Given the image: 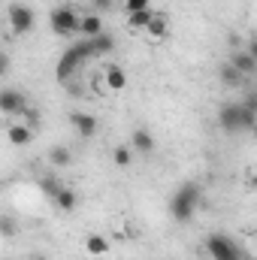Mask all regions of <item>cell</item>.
Here are the masks:
<instances>
[{"label":"cell","mask_w":257,"mask_h":260,"mask_svg":"<svg viewBox=\"0 0 257 260\" xmlns=\"http://www.w3.org/2000/svg\"><path fill=\"white\" fill-rule=\"evenodd\" d=\"M91 43V52H94V58H103V55H112L115 52V37L112 34H97V37H91L88 40Z\"/></svg>","instance_id":"cell-12"},{"label":"cell","mask_w":257,"mask_h":260,"mask_svg":"<svg viewBox=\"0 0 257 260\" xmlns=\"http://www.w3.org/2000/svg\"><path fill=\"white\" fill-rule=\"evenodd\" d=\"M218 127L224 130V133H245L242 127V106L236 103V100H227V103H221V109H218Z\"/></svg>","instance_id":"cell-5"},{"label":"cell","mask_w":257,"mask_h":260,"mask_svg":"<svg viewBox=\"0 0 257 260\" xmlns=\"http://www.w3.org/2000/svg\"><path fill=\"white\" fill-rule=\"evenodd\" d=\"M49 164L58 167V170H61V167H70V164H73L70 148H67V145H52V148H49Z\"/></svg>","instance_id":"cell-19"},{"label":"cell","mask_w":257,"mask_h":260,"mask_svg":"<svg viewBox=\"0 0 257 260\" xmlns=\"http://www.w3.org/2000/svg\"><path fill=\"white\" fill-rule=\"evenodd\" d=\"M130 148H133V154H151L154 151V136L145 127H136L133 136H130Z\"/></svg>","instance_id":"cell-10"},{"label":"cell","mask_w":257,"mask_h":260,"mask_svg":"<svg viewBox=\"0 0 257 260\" xmlns=\"http://www.w3.org/2000/svg\"><path fill=\"white\" fill-rule=\"evenodd\" d=\"M206 251L212 260H251L248 251L227 233H212L206 236Z\"/></svg>","instance_id":"cell-3"},{"label":"cell","mask_w":257,"mask_h":260,"mask_svg":"<svg viewBox=\"0 0 257 260\" xmlns=\"http://www.w3.org/2000/svg\"><path fill=\"white\" fill-rule=\"evenodd\" d=\"M200 206H203V188H200L197 182H182V185L176 188V194L170 197V215H173V221H179V224L194 221V215H197Z\"/></svg>","instance_id":"cell-1"},{"label":"cell","mask_w":257,"mask_h":260,"mask_svg":"<svg viewBox=\"0 0 257 260\" xmlns=\"http://www.w3.org/2000/svg\"><path fill=\"white\" fill-rule=\"evenodd\" d=\"M9 55H6V52H3V49H0V76H6V73H9Z\"/></svg>","instance_id":"cell-27"},{"label":"cell","mask_w":257,"mask_h":260,"mask_svg":"<svg viewBox=\"0 0 257 260\" xmlns=\"http://www.w3.org/2000/svg\"><path fill=\"white\" fill-rule=\"evenodd\" d=\"M112 3H115V0H91V9H94V12L100 15V12H106V9H112Z\"/></svg>","instance_id":"cell-26"},{"label":"cell","mask_w":257,"mask_h":260,"mask_svg":"<svg viewBox=\"0 0 257 260\" xmlns=\"http://www.w3.org/2000/svg\"><path fill=\"white\" fill-rule=\"evenodd\" d=\"M40 191L52 200V197L61 191V179H55V176H43V179H40Z\"/></svg>","instance_id":"cell-22"},{"label":"cell","mask_w":257,"mask_h":260,"mask_svg":"<svg viewBox=\"0 0 257 260\" xmlns=\"http://www.w3.org/2000/svg\"><path fill=\"white\" fill-rule=\"evenodd\" d=\"M21 118H24V124H27L30 130H37L40 124H43V115H40V109H34L30 103L24 106V112H21Z\"/></svg>","instance_id":"cell-23"},{"label":"cell","mask_w":257,"mask_h":260,"mask_svg":"<svg viewBox=\"0 0 257 260\" xmlns=\"http://www.w3.org/2000/svg\"><path fill=\"white\" fill-rule=\"evenodd\" d=\"M6 139L15 145V148H24V145H30V139H34V130L27 127V124H12V127L6 130Z\"/></svg>","instance_id":"cell-13"},{"label":"cell","mask_w":257,"mask_h":260,"mask_svg":"<svg viewBox=\"0 0 257 260\" xmlns=\"http://www.w3.org/2000/svg\"><path fill=\"white\" fill-rule=\"evenodd\" d=\"M151 15H154L151 6H148V9H133V12H127V24L133 30H145V24L151 21Z\"/></svg>","instance_id":"cell-20"},{"label":"cell","mask_w":257,"mask_h":260,"mask_svg":"<svg viewBox=\"0 0 257 260\" xmlns=\"http://www.w3.org/2000/svg\"><path fill=\"white\" fill-rule=\"evenodd\" d=\"M218 79H221L224 88H239V85L245 82V76H242L236 67H230V64H224L221 70H218Z\"/></svg>","instance_id":"cell-16"},{"label":"cell","mask_w":257,"mask_h":260,"mask_svg":"<svg viewBox=\"0 0 257 260\" xmlns=\"http://www.w3.org/2000/svg\"><path fill=\"white\" fill-rule=\"evenodd\" d=\"M34 21H37V18H34V9H30L27 3H12V6H9V27H12L15 37L30 34Z\"/></svg>","instance_id":"cell-6"},{"label":"cell","mask_w":257,"mask_h":260,"mask_svg":"<svg viewBox=\"0 0 257 260\" xmlns=\"http://www.w3.org/2000/svg\"><path fill=\"white\" fill-rule=\"evenodd\" d=\"M79 34H82L85 40L103 34V18H100L97 12H85V15H79Z\"/></svg>","instance_id":"cell-11"},{"label":"cell","mask_w":257,"mask_h":260,"mask_svg":"<svg viewBox=\"0 0 257 260\" xmlns=\"http://www.w3.org/2000/svg\"><path fill=\"white\" fill-rule=\"evenodd\" d=\"M85 251H88L91 257H103V254L109 251V242H106V236H97V233H91V236L85 239Z\"/></svg>","instance_id":"cell-18"},{"label":"cell","mask_w":257,"mask_h":260,"mask_svg":"<svg viewBox=\"0 0 257 260\" xmlns=\"http://www.w3.org/2000/svg\"><path fill=\"white\" fill-rule=\"evenodd\" d=\"M52 203H55L61 212H73V209L79 206V197H76V191H73V188H64V185H61V191L52 197Z\"/></svg>","instance_id":"cell-14"},{"label":"cell","mask_w":257,"mask_h":260,"mask_svg":"<svg viewBox=\"0 0 257 260\" xmlns=\"http://www.w3.org/2000/svg\"><path fill=\"white\" fill-rule=\"evenodd\" d=\"M15 230H18V227H15V221L3 215V218H0V233H3V236H15Z\"/></svg>","instance_id":"cell-24"},{"label":"cell","mask_w":257,"mask_h":260,"mask_svg":"<svg viewBox=\"0 0 257 260\" xmlns=\"http://www.w3.org/2000/svg\"><path fill=\"white\" fill-rule=\"evenodd\" d=\"M151 6V0H124V9L133 12V9H148Z\"/></svg>","instance_id":"cell-25"},{"label":"cell","mask_w":257,"mask_h":260,"mask_svg":"<svg viewBox=\"0 0 257 260\" xmlns=\"http://www.w3.org/2000/svg\"><path fill=\"white\" fill-rule=\"evenodd\" d=\"M27 106V97L18 88H0V115H21Z\"/></svg>","instance_id":"cell-7"},{"label":"cell","mask_w":257,"mask_h":260,"mask_svg":"<svg viewBox=\"0 0 257 260\" xmlns=\"http://www.w3.org/2000/svg\"><path fill=\"white\" fill-rule=\"evenodd\" d=\"M49 27L55 37H73L79 34V12L73 6H55L49 12Z\"/></svg>","instance_id":"cell-4"},{"label":"cell","mask_w":257,"mask_h":260,"mask_svg":"<svg viewBox=\"0 0 257 260\" xmlns=\"http://www.w3.org/2000/svg\"><path fill=\"white\" fill-rule=\"evenodd\" d=\"M112 164L121 167V170L130 167V164H133V148H130V145H118V148L112 151Z\"/></svg>","instance_id":"cell-21"},{"label":"cell","mask_w":257,"mask_h":260,"mask_svg":"<svg viewBox=\"0 0 257 260\" xmlns=\"http://www.w3.org/2000/svg\"><path fill=\"white\" fill-rule=\"evenodd\" d=\"M88 58H94V52H91V43H88V40H82V43L70 46L64 55L58 58V67H55V76H58V82H61V85H64V82H70V79L79 73V67L85 64Z\"/></svg>","instance_id":"cell-2"},{"label":"cell","mask_w":257,"mask_h":260,"mask_svg":"<svg viewBox=\"0 0 257 260\" xmlns=\"http://www.w3.org/2000/svg\"><path fill=\"white\" fill-rule=\"evenodd\" d=\"M145 30H148V37H151V40H164V37H167V30H170V21H167V15L154 12V15H151V21L145 24Z\"/></svg>","instance_id":"cell-15"},{"label":"cell","mask_w":257,"mask_h":260,"mask_svg":"<svg viewBox=\"0 0 257 260\" xmlns=\"http://www.w3.org/2000/svg\"><path fill=\"white\" fill-rule=\"evenodd\" d=\"M227 64L236 67V70H239V73H242L245 79L257 73V58L251 55V52H248V49H236V52L230 55V61H227Z\"/></svg>","instance_id":"cell-9"},{"label":"cell","mask_w":257,"mask_h":260,"mask_svg":"<svg viewBox=\"0 0 257 260\" xmlns=\"http://www.w3.org/2000/svg\"><path fill=\"white\" fill-rule=\"evenodd\" d=\"M106 85H109L112 91H121V88L127 85V73H124L118 64H109L106 67Z\"/></svg>","instance_id":"cell-17"},{"label":"cell","mask_w":257,"mask_h":260,"mask_svg":"<svg viewBox=\"0 0 257 260\" xmlns=\"http://www.w3.org/2000/svg\"><path fill=\"white\" fill-rule=\"evenodd\" d=\"M70 127L76 130L82 139H91V136L97 133V118H94L91 112H73V115H70Z\"/></svg>","instance_id":"cell-8"}]
</instances>
